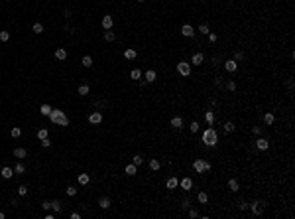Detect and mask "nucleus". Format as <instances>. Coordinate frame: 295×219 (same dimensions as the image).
<instances>
[{
	"label": "nucleus",
	"mask_w": 295,
	"mask_h": 219,
	"mask_svg": "<svg viewBox=\"0 0 295 219\" xmlns=\"http://www.w3.org/2000/svg\"><path fill=\"white\" fill-rule=\"evenodd\" d=\"M49 120L53 124H59V126H69V119H67V114L63 113L61 109H51L49 113Z\"/></svg>",
	"instance_id": "obj_1"
},
{
	"label": "nucleus",
	"mask_w": 295,
	"mask_h": 219,
	"mask_svg": "<svg viewBox=\"0 0 295 219\" xmlns=\"http://www.w3.org/2000/svg\"><path fill=\"white\" fill-rule=\"evenodd\" d=\"M201 140L205 142L207 148H213V146H216V142H218V134H216V130L211 126V129H205V132L201 134Z\"/></svg>",
	"instance_id": "obj_2"
},
{
	"label": "nucleus",
	"mask_w": 295,
	"mask_h": 219,
	"mask_svg": "<svg viewBox=\"0 0 295 219\" xmlns=\"http://www.w3.org/2000/svg\"><path fill=\"white\" fill-rule=\"evenodd\" d=\"M248 209L252 211L254 215H262L264 209H266V203H264V201H254V203H248Z\"/></svg>",
	"instance_id": "obj_3"
},
{
	"label": "nucleus",
	"mask_w": 295,
	"mask_h": 219,
	"mask_svg": "<svg viewBox=\"0 0 295 219\" xmlns=\"http://www.w3.org/2000/svg\"><path fill=\"white\" fill-rule=\"evenodd\" d=\"M177 71H179V75L189 77V75H191V63H187V61H179V63H177Z\"/></svg>",
	"instance_id": "obj_4"
},
{
	"label": "nucleus",
	"mask_w": 295,
	"mask_h": 219,
	"mask_svg": "<svg viewBox=\"0 0 295 219\" xmlns=\"http://www.w3.org/2000/svg\"><path fill=\"white\" fill-rule=\"evenodd\" d=\"M89 123L91 124H100L103 123V113H100V111H93V113L89 114Z\"/></svg>",
	"instance_id": "obj_5"
},
{
	"label": "nucleus",
	"mask_w": 295,
	"mask_h": 219,
	"mask_svg": "<svg viewBox=\"0 0 295 219\" xmlns=\"http://www.w3.org/2000/svg\"><path fill=\"white\" fill-rule=\"evenodd\" d=\"M181 36H185V38H193V36H195V28H193L191 24H185L181 28Z\"/></svg>",
	"instance_id": "obj_6"
},
{
	"label": "nucleus",
	"mask_w": 295,
	"mask_h": 219,
	"mask_svg": "<svg viewBox=\"0 0 295 219\" xmlns=\"http://www.w3.org/2000/svg\"><path fill=\"white\" fill-rule=\"evenodd\" d=\"M179 186H181V190L189 191V190H191V188H193V180H191V178H189V176H185V178H183L181 182H179Z\"/></svg>",
	"instance_id": "obj_7"
},
{
	"label": "nucleus",
	"mask_w": 295,
	"mask_h": 219,
	"mask_svg": "<svg viewBox=\"0 0 295 219\" xmlns=\"http://www.w3.org/2000/svg\"><path fill=\"white\" fill-rule=\"evenodd\" d=\"M136 57H138V52L134 48H126V49H124V59L132 61V59H136Z\"/></svg>",
	"instance_id": "obj_8"
},
{
	"label": "nucleus",
	"mask_w": 295,
	"mask_h": 219,
	"mask_svg": "<svg viewBox=\"0 0 295 219\" xmlns=\"http://www.w3.org/2000/svg\"><path fill=\"white\" fill-rule=\"evenodd\" d=\"M0 176L4 178V180H10V178L14 176V168H10V166H4L2 170H0Z\"/></svg>",
	"instance_id": "obj_9"
},
{
	"label": "nucleus",
	"mask_w": 295,
	"mask_h": 219,
	"mask_svg": "<svg viewBox=\"0 0 295 219\" xmlns=\"http://www.w3.org/2000/svg\"><path fill=\"white\" fill-rule=\"evenodd\" d=\"M193 170L197 174H205V160H195L193 162Z\"/></svg>",
	"instance_id": "obj_10"
},
{
	"label": "nucleus",
	"mask_w": 295,
	"mask_h": 219,
	"mask_svg": "<svg viewBox=\"0 0 295 219\" xmlns=\"http://www.w3.org/2000/svg\"><path fill=\"white\" fill-rule=\"evenodd\" d=\"M155 79H158V73H155L154 69H148V71H146V75H144V81H146V83H154Z\"/></svg>",
	"instance_id": "obj_11"
},
{
	"label": "nucleus",
	"mask_w": 295,
	"mask_h": 219,
	"mask_svg": "<svg viewBox=\"0 0 295 219\" xmlns=\"http://www.w3.org/2000/svg\"><path fill=\"white\" fill-rule=\"evenodd\" d=\"M224 69L228 73H234L236 69H238V63H236L234 59H228V61H224Z\"/></svg>",
	"instance_id": "obj_12"
},
{
	"label": "nucleus",
	"mask_w": 295,
	"mask_h": 219,
	"mask_svg": "<svg viewBox=\"0 0 295 219\" xmlns=\"http://www.w3.org/2000/svg\"><path fill=\"white\" fill-rule=\"evenodd\" d=\"M256 146H258V150H268V148H270V142H268V138H258Z\"/></svg>",
	"instance_id": "obj_13"
},
{
	"label": "nucleus",
	"mask_w": 295,
	"mask_h": 219,
	"mask_svg": "<svg viewBox=\"0 0 295 219\" xmlns=\"http://www.w3.org/2000/svg\"><path fill=\"white\" fill-rule=\"evenodd\" d=\"M112 22H114V20H112V16H110V14L103 16V28L104 30H110V28H112Z\"/></svg>",
	"instance_id": "obj_14"
},
{
	"label": "nucleus",
	"mask_w": 295,
	"mask_h": 219,
	"mask_svg": "<svg viewBox=\"0 0 295 219\" xmlns=\"http://www.w3.org/2000/svg\"><path fill=\"white\" fill-rule=\"evenodd\" d=\"M203 61H205V55H203V53H199V52H197L195 55L191 57V63H193V65H201Z\"/></svg>",
	"instance_id": "obj_15"
},
{
	"label": "nucleus",
	"mask_w": 295,
	"mask_h": 219,
	"mask_svg": "<svg viewBox=\"0 0 295 219\" xmlns=\"http://www.w3.org/2000/svg\"><path fill=\"white\" fill-rule=\"evenodd\" d=\"M171 126H173L175 130L183 129V119H181V117H173V119H171Z\"/></svg>",
	"instance_id": "obj_16"
},
{
	"label": "nucleus",
	"mask_w": 295,
	"mask_h": 219,
	"mask_svg": "<svg viewBox=\"0 0 295 219\" xmlns=\"http://www.w3.org/2000/svg\"><path fill=\"white\" fill-rule=\"evenodd\" d=\"M55 57H57V59H61V61L67 59V49L65 48H57L55 49Z\"/></svg>",
	"instance_id": "obj_17"
},
{
	"label": "nucleus",
	"mask_w": 295,
	"mask_h": 219,
	"mask_svg": "<svg viewBox=\"0 0 295 219\" xmlns=\"http://www.w3.org/2000/svg\"><path fill=\"white\" fill-rule=\"evenodd\" d=\"M98 207H100V209H108V207H110V200H108L106 195L98 200Z\"/></svg>",
	"instance_id": "obj_18"
},
{
	"label": "nucleus",
	"mask_w": 295,
	"mask_h": 219,
	"mask_svg": "<svg viewBox=\"0 0 295 219\" xmlns=\"http://www.w3.org/2000/svg\"><path fill=\"white\" fill-rule=\"evenodd\" d=\"M138 174V166L136 164H128L126 166V176H136Z\"/></svg>",
	"instance_id": "obj_19"
},
{
	"label": "nucleus",
	"mask_w": 295,
	"mask_h": 219,
	"mask_svg": "<svg viewBox=\"0 0 295 219\" xmlns=\"http://www.w3.org/2000/svg\"><path fill=\"white\" fill-rule=\"evenodd\" d=\"M26 156H28L26 148H14V158H26Z\"/></svg>",
	"instance_id": "obj_20"
},
{
	"label": "nucleus",
	"mask_w": 295,
	"mask_h": 219,
	"mask_svg": "<svg viewBox=\"0 0 295 219\" xmlns=\"http://www.w3.org/2000/svg\"><path fill=\"white\" fill-rule=\"evenodd\" d=\"M51 209L55 211V213H59V211H63V203H61L59 200H53L51 201Z\"/></svg>",
	"instance_id": "obj_21"
},
{
	"label": "nucleus",
	"mask_w": 295,
	"mask_h": 219,
	"mask_svg": "<svg viewBox=\"0 0 295 219\" xmlns=\"http://www.w3.org/2000/svg\"><path fill=\"white\" fill-rule=\"evenodd\" d=\"M165 186H167V190H175V188L179 186V180H177V178H169Z\"/></svg>",
	"instance_id": "obj_22"
},
{
	"label": "nucleus",
	"mask_w": 295,
	"mask_h": 219,
	"mask_svg": "<svg viewBox=\"0 0 295 219\" xmlns=\"http://www.w3.org/2000/svg\"><path fill=\"white\" fill-rule=\"evenodd\" d=\"M89 182H91V176H89V174H79V184H81V186H87Z\"/></svg>",
	"instance_id": "obj_23"
},
{
	"label": "nucleus",
	"mask_w": 295,
	"mask_h": 219,
	"mask_svg": "<svg viewBox=\"0 0 295 219\" xmlns=\"http://www.w3.org/2000/svg\"><path fill=\"white\" fill-rule=\"evenodd\" d=\"M24 172H26V166H24L22 162H18V164H16V168H14V174H16V176H22Z\"/></svg>",
	"instance_id": "obj_24"
},
{
	"label": "nucleus",
	"mask_w": 295,
	"mask_h": 219,
	"mask_svg": "<svg viewBox=\"0 0 295 219\" xmlns=\"http://www.w3.org/2000/svg\"><path fill=\"white\" fill-rule=\"evenodd\" d=\"M32 32L33 34H43V24L42 22H36V24L32 26Z\"/></svg>",
	"instance_id": "obj_25"
},
{
	"label": "nucleus",
	"mask_w": 295,
	"mask_h": 219,
	"mask_svg": "<svg viewBox=\"0 0 295 219\" xmlns=\"http://www.w3.org/2000/svg\"><path fill=\"white\" fill-rule=\"evenodd\" d=\"M228 190L230 191H238V182H236L234 178H230L228 180Z\"/></svg>",
	"instance_id": "obj_26"
},
{
	"label": "nucleus",
	"mask_w": 295,
	"mask_h": 219,
	"mask_svg": "<svg viewBox=\"0 0 295 219\" xmlns=\"http://www.w3.org/2000/svg\"><path fill=\"white\" fill-rule=\"evenodd\" d=\"M39 113H42L43 117H49V113H51V107H49V105L45 103V105H42V107H39Z\"/></svg>",
	"instance_id": "obj_27"
},
{
	"label": "nucleus",
	"mask_w": 295,
	"mask_h": 219,
	"mask_svg": "<svg viewBox=\"0 0 295 219\" xmlns=\"http://www.w3.org/2000/svg\"><path fill=\"white\" fill-rule=\"evenodd\" d=\"M197 200L201 201V203H209V195H207V191H199V195H197Z\"/></svg>",
	"instance_id": "obj_28"
},
{
	"label": "nucleus",
	"mask_w": 295,
	"mask_h": 219,
	"mask_svg": "<svg viewBox=\"0 0 295 219\" xmlns=\"http://www.w3.org/2000/svg\"><path fill=\"white\" fill-rule=\"evenodd\" d=\"M81 63H83L85 67H93V57H91V55H85L83 59H81Z\"/></svg>",
	"instance_id": "obj_29"
},
{
	"label": "nucleus",
	"mask_w": 295,
	"mask_h": 219,
	"mask_svg": "<svg viewBox=\"0 0 295 219\" xmlns=\"http://www.w3.org/2000/svg\"><path fill=\"white\" fill-rule=\"evenodd\" d=\"M273 120H276V119H273L272 113H266V114H264V123H266L268 126H270V124H273Z\"/></svg>",
	"instance_id": "obj_30"
},
{
	"label": "nucleus",
	"mask_w": 295,
	"mask_h": 219,
	"mask_svg": "<svg viewBox=\"0 0 295 219\" xmlns=\"http://www.w3.org/2000/svg\"><path fill=\"white\" fill-rule=\"evenodd\" d=\"M130 77H132V79H136V81H140V79H142V71H140V69H132Z\"/></svg>",
	"instance_id": "obj_31"
},
{
	"label": "nucleus",
	"mask_w": 295,
	"mask_h": 219,
	"mask_svg": "<svg viewBox=\"0 0 295 219\" xmlns=\"http://www.w3.org/2000/svg\"><path fill=\"white\" fill-rule=\"evenodd\" d=\"M89 91H91V87H89V85H79V95H81V97L89 95Z\"/></svg>",
	"instance_id": "obj_32"
},
{
	"label": "nucleus",
	"mask_w": 295,
	"mask_h": 219,
	"mask_svg": "<svg viewBox=\"0 0 295 219\" xmlns=\"http://www.w3.org/2000/svg\"><path fill=\"white\" fill-rule=\"evenodd\" d=\"M159 166H161V164H159V160H158V158H152V160H150V168H152V170H159Z\"/></svg>",
	"instance_id": "obj_33"
},
{
	"label": "nucleus",
	"mask_w": 295,
	"mask_h": 219,
	"mask_svg": "<svg viewBox=\"0 0 295 219\" xmlns=\"http://www.w3.org/2000/svg\"><path fill=\"white\" fill-rule=\"evenodd\" d=\"M114 38H116V36H114L112 30H106V32H104V40H106V42H114Z\"/></svg>",
	"instance_id": "obj_34"
},
{
	"label": "nucleus",
	"mask_w": 295,
	"mask_h": 219,
	"mask_svg": "<svg viewBox=\"0 0 295 219\" xmlns=\"http://www.w3.org/2000/svg\"><path fill=\"white\" fill-rule=\"evenodd\" d=\"M205 119H207V123H209V124H213V123H215V113H213V111H207V113H205Z\"/></svg>",
	"instance_id": "obj_35"
},
{
	"label": "nucleus",
	"mask_w": 295,
	"mask_h": 219,
	"mask_svg": "<svg viewBox=\"0 0 295 219\" xmlns=\"http://www.w3.org/2000/svg\"><path fill=\"white\" fill-rule=\"evenodd\" d=\"M234 130H236L234 123H230V120H228V123H224V132H234Z\"/></svg>",
	"instance_id": "obj_36"
},
{
	"label": "nucleus",
	"mask_w": 295,
	"mask_h": 219,
	"mask_svg": "<svg viewBox=\"0 0 295 219\" xmlns=\"http://www.w3.org/2000/svg\"><path fill=\"white\" fill-rule=\"evenodd\" d=\"M10 134H12L14 138H20V136H22V129H20V126H14V129L10 130Z\"/></svg>",
	"instance_id": "obj_37"
},
{
	"label": "nucleus",
	"mask_w": 295,
	"mask_h": 219,
	"mask_svg": "<svg viewBox=\"0 0 295 219\" xmlns=\"http://www.w3.org/2000/svg\"><path fill=\"white\" fill-rule=\"evenodd\" d=\"M142 162H144V158H142L140 154H136V156L132 158V164H136V166H142Z\"/></svg>",
	"instance_id": "obj_38"
},
{
	"label": "nucleus",
	"mask_w": 295,
	"mask_h": 219,
	"mask_svg": "<svg viewBox=\"0 0 295 219\" xmlns=\"http://www.w3.org/2000/svg\"><path fill=\"white\" fill-rule=\"evenodd\" d=\"M38 138H39V140L47 138V129H39V130H38Z\"/></svg>",
	"instance_id": "obj_39"
},
{
	"label": "nucleus",
	"mask_w": 295,
	"mask_h": 219,
	"mask_svg": "<svg viewBox=\"0 0 295 219\" xmlns=\"http://www.w3.org/2000/svg\"><path fill=\"white\" fill-rule=\"evenodd\" d=\"M199 32H201L203 36H207V34H209V26H207V24H201V26H199Z\"/></svg>",
	"instance_id": "obj_40"
},
{
	"label": "nucleus",
	"mask_w": 295,
	"mask_h": 219,
	"mask_svg": "<svg viewBox=\"0 0 295 219\" xmlns=\"http://www.w3.org/2000/svg\"><path fill=\"white\" fill-rule=\"evenodd\" d=\"M244 59V52H234V61H242Z\"/></svg>",
	"instance_id": "obj_41"
},
{
	"label": "nucleus",
	"mask_w": 295,
	"mask_h": 219,
	"mask_svg": "<svg viewBox=\"0 0 295 219\" xmlns=\"http://www.w3.org/2000/svg\"><path fill=\"white\" fill-rule=\"evenodd\" d=\"M10 40V34L8 32H0V42H8Z\"/></svg>",
	"instance_id": "obj_42"
},
{
	"label": "nucleus",
	"mask_w": 295,
	"mask_h": 219,
	"mask_svg": "<svg viewBox=\"0 0 295 219\" xmlns=\"http://www.w3.org/2000/svg\"><path fill=\"white\" fill-rule=\"evenodd\" d=\"M226 89H228V91H236V83L232 81V79H230V81L226 83Z\"/></svg>",
	"instance_id": "obj_43"
},
{
	"label": "nucleus",
	"mask_w": 295,
	"mask_h": 219,
	"mask_svg": "<svg viewBox=\"0 0 295 219\" xmlns=\"http://www.w3.org/2000/svg\"><path fill=\"white\" fill-rule=\"evenodd\" d=\"M67 195H71V197H73V195H77V188L69 186V188H67Z\"/></svg>",
	"instance_id": "obj_44"
},
{
	"label": "nucleus",
	"mask_w": 295,
	"mask_h": 219,
	"mask_svg": "<svg viewBox=\"0 0 295 219\" xmlns=\"http://www.w3.org/2000/svg\"><path fill=\"white\" fill-rule=\"evenodd\" d=\"M189 129H191V132H197V130H199V123H197V120H193Z\"/></svg>",
	"instance_id": "obj_45"
},
{
	"label": "nucleus",
	"mask_w": 295,
	"mask_h": 219,
	"mask_svg": "<svg viewBox=\"0 0 295 219\" xmlns=\"http://www.w3.org/2000/svg\"><path fill=\"white\" fill-rule=\"evenodd\" d=\"M39 144H42V148H49V146H51V142H49V138H43V140H42Z\"/></svg>",
	"instance_id": "obj_46"
},
{
	"label": "nucleus",
	"mask_w": 295,
	"mask_h": 219,
	"mask_svg": "<svg viewBox=\"0 0 295 219\" xmlns=\"http://www.w3.org/2000/svg\"><path fill=\"white\" fill-rule=\"evenodd\" d=\"M189 209V217H197V215H199V211L195 209V207H187Z\"/></svg>",
	"instance_id": "obj_47"
},
{
	"label": "nucleus",
	"mask_w": 295,
	"mask_h": 219,
	"mask_svg": "<svg viewBox=\"0 0 295 219\" xmlns=\"http://www.w3.org/2000/svg\"><path fill=\"white\" fill-rule=\"evenodd\" d=\"M26 194H28V188H26V186H20L18 188V195H26Z\"/></svg>",
	"instance_id": "obj_48"
},
{
	"label": "nucleus",
	"mask_w": 295,
	"mask_h": 219,
	"mask_svg": "<svg viewBox=\"0 0 295 219\" xmlns=\"http://www.w3.org/2000/svg\"><path fill=\"white\" fill-rule=\"evenodd\" d=\"M94 107H97V109H104V107H106V103H104V101H97V103H94Z\"/></svg>",
	"instance_id": "obj_49"
},
{
	"label": "nucleus",
	"mask_w": 295,
	"mask_h": 219,
	"mask_svg": "<svg viewBox=\"0 0 295 219\" xmlns=\"http://www.w3.org/2000/svg\"><path fill=\"white\" fill-rule=\"evenodd\" d=\"M207 36H209V40H211L213 43H215L216 40H218V36H216V34H211V32H209V34H207Z\"/></svg>",
	"instance_id": "obj_50"
},
{
	"label": "nucleus",
	"mask_w": 295,
	"mask_h": 219,
	"mask_svg": "<svg viewBox=\"0 0 295 219\" xmlns=\"http://www.w3.org/2000/svg\"><path fill=\"white\" fill-rule=\"evenodd\" d=\"M42 207H43V209H51V201H43V205H42Z\"/></svg>",
	"instance_id": "obj_51"
},
{
	"label": "nucleus",
	"mask_w": 295,
	"mask_h": 219,
	"mask_svg": "<svg viewBox=\"0 0 295 219\" xmlns=\"http://www.w3.org/2000/svg\"><path fill=\"white\" fill-rule=\"evenodd\" d=\"M248 209V201H242V203H240V211H246Z\"/></svg>",
	"instance_id": "obj_52"
},
{
	"label": "nucleus",
	"mask_w": 295,
	"mask_h": 219,
	"mask_svg": "<svg viewBox=\"0 0 295 219\" xmlns=\"http://www.w3.org/2000/svg\"><path fill=\"white\" fill-rule=\"evenodd\" d=\"M220 83H222V77H216L215 79V87H220Z\"/></svg>",
	"instance_id": "obj_53"
},
{
	"label": "nucleus",
	"mask_w": 295,
	"mask_h": 219,
	"mask_svg": "<svg viewBox=\"0 0 295 219\" xmlns=\"http://www.w3.org/2000/svg\"><path fill=\"white\" fill-rule=\"evenodd\" d=\"M252 132H254V134H260V132H262V129H260V126H254Z\"/></svg>",
	"instance_id": "obj_54"
},
{
	"label": "nucleus",
	"mask_w": 295,
	"mask_h": 219,
	"mask_svg": "<svg viewBox=\"0 0 295 219\" xmlns=\"http://www.w3.org/2000/svg\"><path fill=\"white\" fill-rule=\"evenodd\" d=\"M211 170V162H209V160H205V172H209Z\"/></svg>",
	"instance_id": "obj_55"
},
{
	"label": "nucleus",
	"mask_w": 295,
	"mask_h": 219,
	"mask_svg": "<svg viewBox=\"0 0 295 219\" xmlns=\"http://www.w3.org/2000/svg\"><path fill=\"white\" fill-rule=\"evenodd\" d=\"M63 32H67V34H73V28H71V26H65V28H63Z\"/></svg>",
	"instance_id": "obj_56"
},
{
	"label": "nucleus",
	"mask_w": 295,
	"mask_h": 219,
	"mask_svg": "<svg viewBox=\"0 0 295 219\" xmlns=\"http://www.w3.org/2000/svg\"><path fill=\"white\" fill-rule=\"evenodd\" d=\"M79 217H81V215L77 213V211H73V213H71V219H79Z\"/></svg>",
	"instance_id": "obj_57"
},
{
	"label": "nucleus",
	"mask_w": 295,
	"mask_h": 219,
	"mask_svg": "<svg viewBox=\"0 0 295 219\" xmlns=\"http://www.w3.org/2000/svg\"><path fill=\"white\" fill-rule=\"evenodd\" d=\"M4 217H6V215H4V213H2V211H0V219H4Z\"/></svg>",
	"instance_id": "obj_58"
},
{
	"label": "nucleus",
	"mask_w": 295,
	"mask_h": 219,
	"mask_svg": "<svg viewBox=\"0 0 295 219\" xmlns=\"http://www.w3.org/2000/svg\"><path fill=\"white\" fill-rule=\"evenodd\" d=\"M138 2H144V0H138Z\"/></svg>",
	"instance_id": "obj_59"
},
{
	"label": "nucleus",
	"mask_w": 295,
	"mask_h": 219,
	"mask_svg": "<svg viewBox=\"0 0 295 219\" xmlns=\"http://www.w3.org/2000/svg\"><path fill=\"white\" fill-rule=\"evenodd\" d=\"M4 2H8V0H4Z\"/></svg>",
	"instance_id": "obj_60"
}]
</instances>
